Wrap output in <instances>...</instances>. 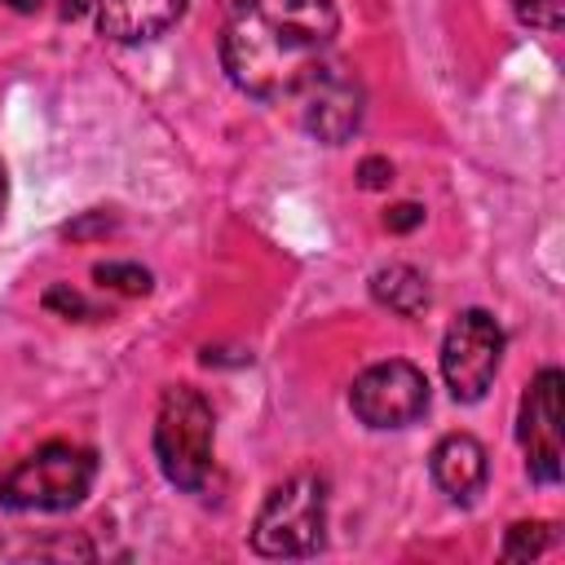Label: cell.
<instances>
[{
    "label": "cell",
    "instance_id": "cell-19",
    "mask_svg": "<svg viewBox=\"0 0 565 565\" xmlns=\"http://www.w3.org/2000/svg\"><path fill=\"white\" fill-rule=\"evenodd\" d=\"M44 305H49V309H62L66 318H71V313H93V309L84 305V296H79V291H66V287H53V291L44 296Z\"/></svg>",
    "mask_w": 565,
    "mask_h": 565
},
{
    "label": "cell",
    "instance_id": "cell-12",
    "mask_svg": "<svg viewBox=\"0 0 565 565\" xmlns=\"http://www.w3.org/2000/svg\"><path fill=\"white\" fill-rule=\"evenodd\" d=\"M371 296H375L384 309L402 313V318H419V313L428 309V282H424V274H419L415 265H402V260L380 265V269L371 274Z\"/></svg>",
    "mask_w": 565,
    "mask_h": 565
},
{
    "label": "cell",
    "instance_id": "cell-4",
    "mask_svg": "<svg viewBox=\"0 0 565 565\" xmlns=\"http://www.w3.org/2000/svg\"><path fill=\"white\" fill-rule=\"evenodd\" d=\"M322 539H327V481L318 472H296L278 481L252 521V547L274 561L313 556Z\"/></svg>",
    "mask_w": 565,
    "mask_h": 565
},
{
    "label": "cell",
    "instance_id": "cell-10",
    "mask_svg": "<svg viewBox=\"0 0 565 565\" xmlns=\"http://www.w3.org/2000/svg\"><path fill=\"white\" fill-rule=\"evenodd\" d=\"M190 0H97V31L115 44H141L181 22Z\"/></svg>",
    "mask_w": 565,
    "mask_h": 565
},
{
    "label": "cell",
    "instance_id": "cell-8",
    "mask_svg": "<svg viewBox=\"0 0 565 565\" xmlns=\"http://www.w3.org/2000/svg\"><path fill=\"white\" fill-rule=\"evenodd\" d=\"M561 388L565 375L556 366H543L530 388L521 393V415H516V437L525 450V472L539 486L561 481V459H565V433H561Z\"/></svg>",
    "mask_w": 565,
    "mask_h": 565
},
{
    "label": "cell",
    "instance_id": "cell-13",
    "mask_svg": "<svg viewBox=\"0 0 565 565\" xmlns=\"http://www.w3.org/2000/svg\"><path fill=\"white\" fill-rule=\"evenodd\" d=\"M552 543H556V530L547 521H516L508 530V539H503V556L508 561H530V556L547 552Z\"/></svg>",
    "mask_w": 565,
    "mask_h": 565
},
{
    "label": "cell",
    "instance_id": "cell-11",
    "mask_svg": "<svg viewBox=\"0 0 565 565\" xmlns=\"http://www.w3.org/2000/svg\"><path fill=\"white\" fill-rule=\"evenodd\" d=\"M97 547L79 534H26V530H4L0 534V561H93Z\"/></svg>",
    "mask_w": 565,
    "mask_h": 565
},
{
    "label": "cell",
    "instance_id": "cell-17",
    "mask_svg": "<svg viewBox=\"0 0 565 565\" xmlns=\"http://www.w3.org/2000/svg\"><path fill=\"white\" fill-rule=\"evenodd\" d=\"M388 181H393V163L384 154H371V159L358 163V185L362 190H384Z\"/></svg>",
    "mask_w": 565,
    "mask_h": 565
},
{
    "label": "cell",
    "instance_id": "cell-6",
    "mask_svg": "<svg viewBox=\"0 0 565 565\" xmlns=\"http://www.w3.org/2000/svg\"><path fill=\"white\" fill-rule=\"evenodd\" d=\"M291 97L300 110V128L322 146L349 141L362 124V79L344 62H318Z\"/></svg>",
    "mask_w": 565,
    "mask_h": 565
},
{
    "label": "cell",
    "instance_id": "cell-7",
    "mask_svg": "<svg viewBox=\"0 0 565 565\" xmlns=\"http://www.w3.org/2000/svg\"><path fill=\"white\" fill-rule=\"evenodd\" d=\"M349 406L366 428H406L428 411V375L406 358L375 362L353 380Z\"/></svg>",
    "mask_w": 565,
    "mask_h": 565
},
{
    "label": "cell",
    "instance_id": "cell-5",
    "mask_svg": "<svg viewBox=\"0 0 565 565\" xmlns=\"http://www.w3.org/2000/svg\"><path fill=\"white\" fill-rule=\"evenodd\" d=\"M503 362V327L486 309H463L441 340V375L455 402H481Z\"/></svg>",
    "mask_w": 565,
    "mask_h": 565
},
{
    "label": "cell",
    "instance_id": "cell-2",
    "mask_svg": "<svg viewBox=\"0 0 565 565\" xmlns=\"http://www.w3.org/2000/svg\"><path fill=\"white\" fill-rule=\"evenodd\" d=\"M97 477V455L71 441H49L0 477V503L13 512H66L84 503Z\"/></svg>",
    "mask_w": 565,
    "mask_h": 565
},
{
    "label": "cell",
    "instance_id": "cell-3",
    "mask_svg": "<svg viewBox=\"0 0 565 565\" xmlns=\"http://www.w3.org/2000/svg\"><path fill=\"white\" fill-rule=\"evenodd\" d=\"M212 441H216L212 402L190 384L163 388L154 415V459L177 490H203L212 472Z\"/></svg>",
    "mask_w": 565,
    "mask_h": 565
},
{
    "label": "cell",
    "instance_id": "cell-21",
    "mask_svg": "<svg viewBox=\"0 0 565 565\" xmlns=\"http://www.w3.org/2000/svg\"><path fill=\"white\" fill-rule=\"evenodd\" d=\"M0 212H4V163H0Z\"/></svg>",
    "mask_w": 565,
    "mask_h": 565
},
{
    "label": "cell",
    "instance_id": "cell-9",
    "mask_svg": "<svg viewBox=\"0 0 565 565\" xmlns=\"http://www.w3.org/2000/svg\"><path fill=\"white\" fill-rule=\"evenodd\" d=\"M428 468H433V481H437L455 503H472V499L486 490V477H490L486 446H481L472 433H446V437L433 446Z\"/></svg>",
    "mask_w": 565,
    "mask_h": 565
},
{
    "label": "cell",
    "instance_id": "cell-18",
    "mask_svg": "<svg viewBox=\"0 0 565 565\" xmlns=\"http://www.w3.org/2000/svg\"><path fill=\"white\" fill-rule=\"evenodd\" d=\"M424 221V207L419 203H397V207H388V216H384V225L393 230V234H406V230H415Z\"/></svg>",
    "mask_w": 565,
    "mask_h": 565
},
{
    "label": "cell",
    "instance_id": "cell-20",
    "mask_svg": "<svg viewBox=\"0 0 565 565\" xmlns=\"http://www.w3.org/2000/svg\"><path fill=\"white\" fill-rule=\"evenodd\" d=\"M93 230H110V216H106V212H93L88 221L66 225V234H71V238H84V234H93Z\"/></svg>",
    "mask_w": 565,
    "mask_h": 565
},
{
    "label": "cell",
    "instance_id": "cell-15",
    "mask_svg": "<svg viewBox=\"0 0 565 565\" xmlns=\"http://www.w3.org/2000/svg\"><path fill=\"white\" fill-rule=\"evenodd\" d=\"M516 18L525 26H539V31H561L565 0H516Z\"/></svg>",
    "mask_w": 565,
    "mask_h": 565
},
{
    "label": "cell",
    "instance_id": "cell-14",
    "mask_svg": "<svg viewBox=\"0 0 565 565\" xmlns=\"http://www.w3.org/2000/svg\"><path fill=\"white\" fill-rule=\"evenodd\" d=\"M93 278H97V287H110V291H124V296H146L150 291V269H141L132 260H102V265H93Z\"/></svg>",
    "mask_w": 565,
    "mask_h": 565
},
{
    "label": "cell",
    "instance_id": "cell-1",
    "mask_svg": "<svg viewBox=\"0 0 565 565\" xmlns=\"http://www.w3.org/2000/svg\"><path fill=\"white\" fill-rule=\"evenodd\" d=\"M340 35L335 0H230L221 26V66L256 102H282L327 62Z\"/></svg>",
    "mask_w": 565,
    "mask_h": 565
},
{
    "label": "cell",
    "instance_id": "cell-16",
    "mask_svg": "<svg viewBox=\"0 0 565 565\" xmlns=\"http://www.w3.org/2000/svg\"><path fill=\"white\" fill-rule=\"evenodd\" d=\"M9 9H18V13H53V18H79L84 9H88V0H4Z\"/></svg>",
    "mask_w": 565,
    "mask_h": 565
}]
</instances>
